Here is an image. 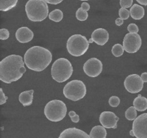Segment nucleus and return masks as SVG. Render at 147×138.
Listing matches in <instances>:
<instances>
[{
  "label": "nucleus",
  "mask_w": 147,
  "mask_h": 138,
  "mask_svg": "<svg viewBox=\"0 0 147 138\" xmlns=\"http://www.w3.org/2000/svg\"><path fill=\"white\" fill-rule=\"evenodd\" d=\"M7 100V96L4 94L2 89H0V104L2 105L6 103Z\"/></svg>",
  "instance_id": "30"
},
{
  "label": "nucleus",
  "mask_w": 147,
  "mask_h": 138,
  "mask_svg": "<svg viewBox=\"0 0 147 138\" xmlns=\"http://www.w3.org/2000/svg\"><path fill=\"white\" fill-rule=\"evenodd\" d=\"M143 80L140 76L137 74H131L128 76L124 80L125 89L131 93L140 92L144 87Z\"/></svg>",
  "instance_id": "11"
},
{
  "label": "nucleus",
  "mask_w": 147,
  "mask_h": 138,
  "mask_svg": "<svg viewBox=\"0 0 147 138\" xmlns=\"http://www.w3.org/2000/svg\"><path fill=\"white\" fill-rule=\"evenodd\" d=\"M133 0H120V4L123 8H129L132 6Z\"/></svg>",
  "instance_id": "28"
},
{
  "label": "nucleus",
  "mask_w": 147,
  "mask_h": 138,
  "mask_svg": "<svg viewBox=\"0 0 147 138\" xmlns=\"http://www.w3.org/2000/svg\"><path fill=\"white\" fill-rule=\"evenodd\" d=\"M130 135H131V136H134V131L133 130H131L130 131Z\"/></svg>",
  "instance_id": "38"
},
{
  "label": "nucleus",
  "mask_w": 147,
  "mask_h": 138,
  "mask_svg": "<svg viewBox=\"0 0 147 138\" xmlns=\"http://www.w3.org/2000/svg\"><path fill=\"white\" fill-rule=\"evenodd\" d=\"M58 138H90V137L81 129L70 127L63 130Z\"/></svg>",
  "instance_id": "13"
},
{
  "label": "nucleus",
  "mask_w": 147,
  "mask_h": 138,
  "mask_svg": "<svg viewBox=\"0 0 147 138\" xmlns=\"http://www.w3.org/2000/svg\"><path fill=\"white\" fill-rule=\"evenodd\" d=\"M127 28L130 33H138V32H139V27L136 24H134V23L129 24Z\"/></svg>",
  "instance_id": "29"
},
{
  "label": "nucleus",
  "mask_w": 147,
  "mask_h": 138,
  "mask_svg": "<svg viewBox=\"0 0 147 138\" xmlns=\"http://www.w3.org/2000/svg\"><path fill=\"white\" fill-rule=\"evenodd\" d=\"M134 106H130L128 109H126L125 112V116L129 121H134L137 117V112Z\"/></svg>",
  "instance_id": "22"
},
{
  "label": "nucleus",
  "mask_w": 147,
  "mask_h": 138,
  "mask_svg": "<svg viewBox=\"0 0 147 138\" xmlns=\"http://www.w3.org/2000/svg\"><path fill=\"white\" fill-rule=\"evenodd\" d=\"M87 89L82 80H73L67 83L63 88V94L71 101H78L85 97Z\"/></svg>",
  "instance_id": "7"
},
{
  "label": "nucleus",
  "mask_w": 147,
  "mask_h": 138,
  "mask_svg": "<svg viewBox=\"0 0 147 138\" xmlns=\"http://www.w3.org/2000/svg\"><path fill=\"white\" fill-rule=\"evenodd\" d=\"M140 4L144 6H147V0H136Z\"/></svg>",
  "instance_id": "36"
},
{
  "label": "nucleus",
  "mask_w": 147,
  "mask_h": 138,
  "mask_svg": "<svg viewBox=\"0 0 147 138\" xmlns=\"http://www.w3.org/2000/svg\"><path fill=\"white\" fill-rule=\"evenodd\" d=\"M63 18V12L60 9H55L49 14V19L55 22H59Z\"/></svg>",
  "instance_id": "21"
},
{
  "label": "nucleus",
  "mask_w": 147,
  "mask_h": 138,
  "mask_svg": "<svg viewBox=\"0 0 147 138\" xmlns=\"http://www.w3.org/2000/svg\"><path fill=\"white\" fill-rule=\"evenodd\" d=\"M53 60L51 52L40 46H33L25 53L24 60L29 69L37 72L44 70Z\"/></svg>",
  "instance_id": "2"
},
{
  "label": "nucleus",
  "mask_w": 147,
  "mask_h": 138,
  "mask_svg": "<svg viewBox=\"0 0 147 138\" xmlns=\"http://www.w3.org/2000/svg\"><path fill=\"white\" fill-rule=\"evenodd\" d=\"M134 106L138 112H144L147 109V99L142 95H139L134 100Z\"/></svg>",
  "instance_id": "19"
},
{
  "label": "nucleus",
  "mask_w": 147,
  "mask_h": 138,
  "mask_svg": "<svg viewBox=\"0 0 147 138\" xmlns=\"http://www.w3.org/2000/svg\"><path fill=\"white\" fill-rule=\"evenodd\" d=\"M9 37V32L7 29L2 28L0 30V39L1 40H5Z\"/></svg>",
  "instance_id": "27"
},
{
  "label": "nucleus",
  "mask_w": 147,
  "mask_h": 138,
  "mask_svg": "<svg viewBox=\"0 0 147 138\" xmlns=\"http://www.w3.org/2000/svg\"><path fill=\"white\" fill-rule=\"evenodd\" d=\"M124 50H125L124 48H123V46L121 45V44L114 45L111 49L112 54H113L115 57H121V56L123 54Z\"/></svg>",
  "instance_id": "23"
},
{
  "label": "nucleus",
  "mask_w": 147,
  "mask_h": 138,
  "mask_svg": "<svg viewBox=\"0 0 147 138\" xmlns=\"http://www.w3.org/2000/svg\"><path fill=\"white\" fill-rule=\"evenodd\" d=\"M22 56L10 55L0 62V80L6 83L17 81L26 72Z\"/></svg>",
  "instance_id": "1"
},
{
  "label": "nucleus",
  "mask_w": 147,
  "mask_h": 138,
  "mask_svg": "<svg viewBox=\"0 0 147 138\" xmlns=\"http://www.w3.org/2000/svg\"><path fill=\"white\" fill-rule=\"evenodd\" d=\"M45 2H47V4H58L60 3H61L63 0H44Z\"/></svg>",
  "instance_id": "32"
},
{
  "label": "nucleus",
  "mask_w": 147,
  "mask_h": 138,
  "mask_svg": "<svg viewBox=\"0 0 147 138\" xmlns=\"http://www.w3.org/2000/svg\"><path fill=\"white\" fill-rule=\"evenodd\" d=\"M33 94H34V90L22 92L19 96V101L24 106H30L32 103Z\"/></svg>",
  "instance_id": "16"
},
{
  "label": "nucleus",
  "mask_w": 147,
  "mask_h": 138,
  "mask_svg": "<svg viewBox=\"0 0 147 138\" xmlns=\"http://www.w3.org/2000/svg\"><path fill=\"white\" fill-rule=\"evenodd\" d=\"M142 38L138 33H128L123 40V46L125 51L129 53L138 52L142 46Z\"/></svg>",
  "instance_id": "8"
},
{
  "label": "nucleus",
  "mask_w": 147,
  "mask_h": 138,
  "mask_svg": "<svg viewBox=\"0 0 147 138\" xmlns=\"http://www.w3.org/2000/svg\"><path fill=\"white\" fill-rule=\"evenodd\" d=\"M121 103L120 98L116 96H113L109 99V103L112 107H117Z\"/></svg>",
  "instance_id": "25"
},
{
  "label": "nucleus",
  "mask_w": 147,
  "mask_h": 138,
  "mask_svg": "<svg viewBox=\"0 0 147 138\" xmlns=\"http://www.w3.org/2000/svg\"><path fill=\"white\" fill-rule=\"evenodd\" d=\"M123 24V20L121 18H117L116 20V24L117 26H121Z\"/></svg>",
  "instance_id": "34"
},
{
  "label": "nucleus",
  "mask_w": 147,
  "mask_h": 138,
  "mask_svg": "<svg viewBox=\"0 0 147 138\" xmlns=\"http://www.w3.org/2000/svg\"><path fill=\"white\" fill-rule=\"evenodd\" d=\"M15 37L17 41L21 43H27L31 41L34 37L33 32L27 27H22L17 30Z\"/></svg>",
  "instance_id": "15"
},
{
  "label": "nucleus",
  "mask_w": 147,
  "mask_h": 138,
  "mask_svg": "<svg viewBox=\"0 0 147 138\" xmlns=\"http://www.w3.org/2000/svg\"><path fill=\"white\" fill-rule=\"evenodd\" d=\"M141 78L144 83H147V73H143L141 75Z\"/></svg>",
  "instance_id": "35"
},
{
  "label": "nucleus",
  "mask_w": 147,
  "mask_h": 138,
  "mask_svg": "<svg viewBox=\"0 0 147 138\" xmlns=\"http://www.w3.org/2000/svg\"><path fill=\"white\" fill-rule=\"evenodd\" d=\"M93 39H90V40H89V43H93Z\"/></svg>",
  "instance_id": "39"
},
{
  "label": "nucleus",
  "mask_w": 147,
  "mask_h": 138,
  "mask_svg": "<svg viewBox=\"0 0 147 138\" xmlns=\"http://www.w3.org/2000/svg\"><path fill=\"white\" fill-rule=\"evenodd\" d=\"M83 70L84 73L89 77H97L103 70V63L99 59L96 57H92L88 59L84 63Z\"/></svg>",
  "instance_id": "9"
},
{
  "label": "nucleus",
  "mask_w": 147,
  "mask_h": 138,
  "mask_svg": "<svg viewBox=\"0 0 147 138\" xmlns=\"http://www.w3.org/2000/svg\"><path fill=\"white\" fill-rule=\"evenodd\" d=\"M70 118H71L72 122H75V123H78V122L79 121H80V116H79L77 114H76L75 115V116H72V117H70Z\"/></svg>",
  "instance_id": "33"
},
{
  "label": "nucleus",
  "mask_w": 147,
  "mask_h": 138,
  "mask_svg": "<svg viewBox=\"0 0 147 138\" xmlns=\"http://www.w3.org/2000/svg\"><path fill=\"white\" fill-rule=\"evenodd\" d=\"M89 41L86 37L80 34L70 36L67 41V50L71 55L79 57L87 52L89 48Z\"/></svg>",
  "instance_id": "6"
},
{
  "label": "nucleus",
  "mask_w": 147,
  "mask_h": 138,
  "mask_svg": "<svg viewBox=\"0 0 147 138\" xmlns=\"http://www.w3.org/2000/svg\"><path fill=\"white\" fill-rule=\"evenodd\" d=\"M89 135L90 138H106L107 132L104 126L98 125L92 128Z\"/></svg>",
  "instance_id": "18"
},
{
  "label": "nucleus",
  "mask_w": 147,
  "mask_h": 138,
  "mask_svg": "<svg viewBox=\"0 0 147 138\" xmlns=\"http://www.w3.org/2000/svg\"><path fill=\"white\" fill-rule=\"evenodd\" d=\"M73 72V68L71 63L64 57L56 60L52 66V78L58 83H63L68 80L71 77Z\"/></svg>",
  "instance_id": "4"
},
{
  "label": "nucleus",
  "mask_w": 147,
  "mask_h": 138,
  "mask_svg": "<svg viewBox=\"0 0 147 138\" xmlns=\"http://www.w3.org/2000/svg\"><path fill=\"white\" fill-rule=\"evenodd\" d=\"M80 1H88V0H80Z\"/></svg>",
  "instance_id": "40"
},
{
  "label": "nucleus",
  "mask_w": 147,
  "mask_h": 138,
  "mask_svg": "<svg viewBox=\"0 0 147 138\" xmlns=\"http://www.w3.org/2000/svg\"><path fill=\"white\" fill-rule=\"evenodd\" d=\"M119 14L120 18L123 19V20H127L129 17V16L131 15V13L130 11H129L127 9L122 7V8H121L120 9H119Z\"/></svg>",
  "instance_id": "26"
},
{
  "label": "nucleus",
  "mask_w": 147,
  "mask_h": 138,
  "mask_svg": "<svg viewBox=\"0 0 147 138\" xmlns=\"http://www.w3.org/2000/svg\"><path fill=\"white\" fill-rule=\"evenodd\" d=\"M132 130L136 138H147V113L136 118L133 122Z\"/></svg>",
  "instance_id": "10"
},
{
  "label": "nucleus",
  "mask_w": 147,
  "mask_h": 138,
  "mask_svg": "<svg viewBox=\"0 0 147 138\" xmlns=\"http://www.w3.org/2000/svg\"><path fill=\"white\" fill-rule=\"evenodd\" d=\"M102 126L108 129H116L117 127V123L119 118L112 112H103L100 114L99 117Z\"/></svg>",
  "instance_id": "12"
},
{
  "label": "nucleus",
  "mask_w": 147,
  "mask_h": 138,
  "mask_svg": "<svg viewBox=\"0 0 147 138\" xmlns=\"http://www.w3.org/2000/svg\"><path fill=\"white\" fill-rule=\"evenodd\" d=\"M47 3L44 0H29L25 5L27 17L32 22H42L49 16Z\"/></svg>",
  "instance_id": "3"
},
{
  "label": "nucleus",
  "mask_w": 147,
  "mask_h": 138,
  "mask_svg": "<svg viewBox=\"0 0 147 138\" xmlns=\"http://www.w3.org/2000/svg\"><path fill=\"white\" fill-rule=\"evenodd\" d=\"M76 18L79 20V21H86L88 17V12L84 11L81 8H79L76 12Z\"/></svg>",
  "instance_id": "24"
},
{
  "label": "nucleus",
  "mask_w": 147,
  "mask_h": 138,
  "mask_svg": "<svg viewBox=\"0 0 147 138\" xmlns=\"http://www.w3.org/2000/svg\"><path fill=\"white\" fill-rule=\"evenodd\" d=\"M76 114V113L74 112V111H70V112H69V116H70V117H72V116H75Z\"/></svg>",
  "instance_id": "37"
},
{
  "label": "nucleus",
  "mask_w": 147,
  "mask_h": 138,
  "mask_svg": "<svg viewBox=\"0 0 147 138\" xmlns=\"http://www.w3.org/2000/svg\"><path fill=\"white\" fill-rule=\"evenodd\" d=\"M131 16L134 20H141L144 17L145 10L142 6L139 5V4H134L130 9Z\"/></svg>",
  "instance_id": "17"
},
{
  "label": "nucleus",
  "mask_w": 147,
  "mask_h": 138,
  "mask_svg": "<svg viewBox=\"0 0 147 138\" xmlns=\"http://www.w3.org/2000/svg\"><path fill=\"white\" fill-rule=\"evenodd\" d=\"M91 38L98 45H104L109 40V33L106 29H96L92 33Z\"/></svg>",
  "instance_id": "14"
},
{
  "label": "nucleus",
  "mask_w": 147,
  "mask_h": 138,
  "mask_svg": "<svg viewBox=\"0 0 147 138\" xmlns=\"http://www.w3.org/2000/svg\"><path fill=\"white\" fill-rule=\"evenodd\" d=\"M46 118L51 122H60L63 120L67 114L65 103L61 100L54 99L46 104L44 109Z\"/></svg>",
  "instance_id": "5"
},
{
  "label": "nucleus",
  "mask_w": 147,
  "mask_h": 138,
  "mask_svg": "<svg viewBox=\"0 0 147 138\" xmlns=\"http://www.w3.org/2000/svg\"><path fill=\"white\" fill-rule=\"evenodd\" d=\"M90 4H89L88 3H87L86 1H83V2L82 3L81 7H80V8H81L82 9L84 10V11L88 12L90 9Z\"/></svg>",
  "instance_id": "31"
},
{
  "label": "nucleus",
  "mask_w": 147,
  "mask_h": 138,
  "mask_svg": "<svg viewBox=\"0 0 147 138\" xmlns=\"http://www.w3.org/2000/svg\"><path fill=\"white\" fill-rule=\"evenodd\" d=\"M18 0H0V10L7 12L16 7Z\"/></svg>",
  "instance_id": "20"
}]
</instances>
